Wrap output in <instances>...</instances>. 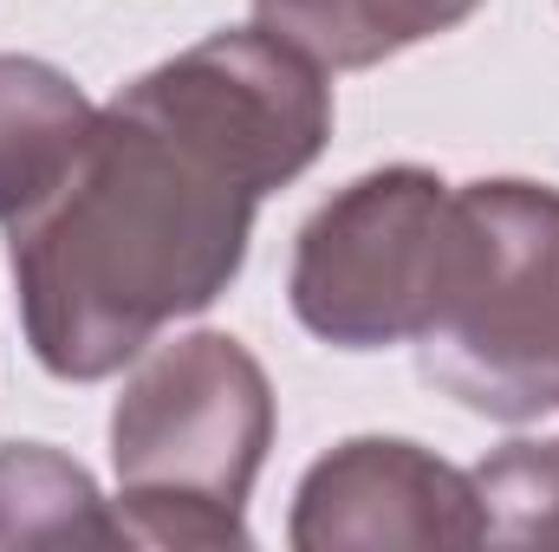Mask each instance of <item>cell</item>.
Here are the masks:
<instances>
[{
  "label": "cell",
  "instance_id": "1",
  "mask_svg": "<svg viewBox=\"0 0 559 552\" xmlns=\"http://www.w3.org/2000/svg\"><path fill=\"white\" fill-rule=\"evenodd\" d=\"M267 195L202 137L124 85L72 176L7 228V274L33 358L59 384L138 364L176 325L209 312L248 267Z\"/></svg>",
  "mask_w": 559,
  "mask_h": 552
},
{
  "label": "cell",
  "instance_id": "2",
  "mask_svg": "<svg viewBox=\"0 0 559 552\" xmlns=\"http://www.w3.org/2000/svg\"><path fill=\"white\" fill-rule=\"evenodd\" d=\"M274 384L228 332L150 345L111 404L124 547H248V494L274 448Z\"/></svg>",
  "mask_w": 559,
  "mask_h": 552
},
{
  "label": "cell",
  "instance_id": "8",
  "mask_svg": "<svg viewBox=\"0 0 559 552\" xmlns=\"http://www.w3.org/2000/svg\"><path fill=\"white\" fill-rule=\"evenodd\" d=\"M481 0H254V26H267L319 72H371L423 39L462 26Z\"/></svg>",
  "mask_w": 559,
  "mask_h": 552
},
{
  "label": "cell",
  "instance_id": "9",
  "mask_svg": "<svg viewBox=\"0 0 559 552\" xmlns=\"http://www.w3.org/2000/svg\"><path fill=\"white\" fill-rule=\"evenodd\" d=\"M13 547H124V527L66 448L0 442V552Z\"/></svg>",
  "mask_w": 559,
  "mask_h": 552
},
{
  "label": "cell",
  "instance_id": "10",
  "mask_svg": "<svg viewBox=\"0 0 559 552\" xmlns=\"http://www.w3.org/2000/svg\"><path fill=\"white\" fill-rule=\"evenodd\" d=\"M488 547H559V435L508 442L475 468Z\"/></svg>",
  "mask_w": 559,
  "mask_h": 552
},
{
  "label": "cell",
  "instance_id": "6",
  "mask_svg": "<svg viewBox=\"0 0 559 552\" xmlns=\"http://www.w3.org/2000/svg\"><path fill=\"white\" fill-rule=\"evenodd\" d=\"M286 540L299 552L488 547V527L475 475L404 435H352L306 468Z\"/></svg>",
  "mask_w": 559,
  "mask_h": 552
},
{
  "label": "cell",
  "instance_id": "3",
  "mask_svg": "<svg viewBox=\"0 0 559 552\" xmlns=\"http://www.w3.org/2000/svg\"><path fill=\"white\" fill-rule=\"evenodd\" d=\"M417 371L488 422L559 410V189L488 176L455 189V241Z\"/></svg>",
  "mask_w": 559,
  "mask_h": 552
},
{
  "label": "cell",
  "instance_id": "7",
  "mask_svg": "<svg viewBox=\"0 0 559 552\" xmlns=\"http://www.w3.org/2000/svg\"><path fill=\"white\" fill-rule=\"evenodd\" d=\"M98 131V105L72 72L33 52H0V228L26 221Z\"/></svg>",
  "mask_w": 559,
  "mask_h": 552
},
{
  "label": "cell",
  "instance_id": "5",
  "mask_svg": "<svg viewBox=\"0 0 559 552\" xmlns=\"http://www.w3.org/2000/svg\"><path fill=\"white\" fill-rule=\"evenodd\" d=\"M131 92L189 137H202L222 163H235L261 195L306 176L332 137L325 72L267 26L209 33L176 59L150 65Z\"/></svg>",
  "mask_w": 559,
  "mask_h": 552
},
{
  "label": "cell",
  "instance_id": "4",
  "mask_svg": "<svg viewBox=\"0 0 559 552\" xmlns=\"http://www.w3.org/2000/svg\"><path fill=\"white\" fill-rule=\"evenodd\" d=\"M455 241V189L391 163L345 182L293 241L286 299L293 319L332 351H391L417 345L436 319Z\"/></svg>",
  "mask_w": 559,
  "mask_h": 552
}]
</instances>
